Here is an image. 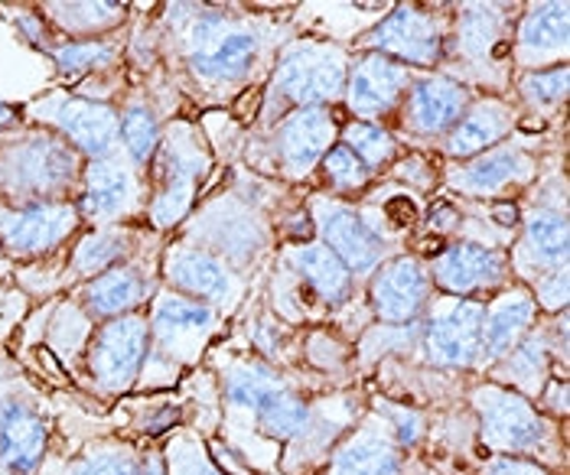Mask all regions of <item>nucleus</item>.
I'll return each instance as SVG.
<instances>
[{
	"label": "nucleus",
	"instance_id": "4c0bfd02",
	"mask_svg": "<svg viewBox=\"0 0 570 475\" xmlns=\"http://www.w3.org/2000/svg\"><path fill=\"white\" fill-rule=\"evenodd\" d=\"M72 475H140V469L125 453H95L86 463H79Z\"/></svg>",
	"mask_w": 570,
	"mask_h": 475
},
{
	"label": "nucleus",
	"instance_id": "6ab92c4d",
	"mask_svg": "<svg viewBox=\"0 0 570 475\" xmlns=\"http://www.w3.org/2000/svg\"><path fill=\"white\" fill-rule=\"evenodd\" d=\"M509 128H512V111L499 101H483L456 121V128L446 140V154L453 157L483 154L495 140H502Z\"/></svg>",
	"mask_w": 570,
	"mask_h": 475
},
{
	"label": "nucleus",
	"instance_id": "58836bf2",
	"mask_svg": "<svg viewBox=\"0 0 570 475\" xmlns=\"http://www.w3.org/2000/svg\"><path fill=\"white\" fill-rule=\"evenodd\" d=\"M170 469H174V475H219L193 443H176L174 456H170Z\"/></svg>",
	"mask_w": 570,
	"mask_h": 475
},
{
	"label": "nucleus",
	"instance_id": "79ce46f5",
	"mask_svg": "<svg viewBox=\"0 0 570 475\" xmlns=\"http://www.w3.org/2000/svg\"><path fill=\"white\" fill-rule=\"evenodd\" d=\"M140 475H164V469H160V463H157V459H147V463H144V469H140Z\"/></svg>",
	"mask_w": 570,
	"mask_h": 475
},
{
	"label": "nucleus",
	"instance_id": "9d476101",
	"mask_svg": "<svg viewBox=\"0 0 570 475\" xmlns=\"http://www.w3.org/2000/svg\"><path fill=\"white\" fill-rule=\"evenodd\" d=\"M407 86V72L389 56H365L355 62L350 79V108L358 118H382Z\"/></svg>",
	"mask_w": 570,
	"mask_h": 475
},
{
	"label": "nucleus",
	"instance_id": "dca6fc26",
	"mask_svg": "<svg viewBox=\"0 0 570 475\" xmlns=\"http://www.w3.org/2000/svg\"><path fill=\"white\" fill-rule=\"evenodd\" d=\"M333 130V118L323 108H301L297 115H291L277 137L284 164L294 170H309L330 150Z\"/></svg>",
	"mask_w": 570,
	"mask_h": 475
},
{
	"label": "nucleus",
	"instance_id": "5701e85b",
	"mask_svg": "<svg viewBox=\"0 0 570 475\" xmlns=\"http://www.w3.org/2000/svg\"><path fill=\"white\" fill-rule=\"evenodd\" d=\"M519 49L528 62H538L551 52L568 49V3L534 7L519 30Z\"/></svg>",
	"mask_w": 570,
	"mask_h": 475
},
{
	"label": "nucleus",
	"instance_id": "0eeeda50",
	"mask_svg": "<svg viewBox=\"0 0 570 475\" xmlns=\"http://www.w3.org/2000/svg\"><path fill=\"white\" fill-rule=\"evenodd\" d=\"M372 46L379 56H389L392 62H417L431 66L440 56V30L431 13L414 7H397L395 13L372 33Z\"/></svg>",
	"mask_w": 570,
	"mask_h": 475
},
{
	"label": "nucleus",
	"instance_id": "f257e3e1",
	"mask_svg": "<svg viewBox=\"0 0 570 475\" xmlns=\"http://www.w3.org/2000/svg\"><path fill=\"white\" fill-rule=\"evenodd\" d=\"M79 157L56 137H27L0 150V189L10 196H49L62 189L72 176Z\"/></svg>",
	"mask_w": 570,
	"mask_h": 475
},
{
	"label": "nucleus",
	"instance_id": "7ed1b4c3",
	"mask_svg": "<svg viewBox=\"0 0 570 475\" xmlns=\"http://www.w3.org/2000/svg\"><path fill=\"white\" fill-rule=\"evenodd\" d=\"M255 37L232 30L219 13H203L189 30V59L206 82H235L255 59Z\"/></svg>",
	"mask_w": 570,
	"mask_h": 475
},
{
	"label": "nucleus",
	"instance_id": "72a5a7b5",
	"mask_svg": "<svg viewBox=\"0 0 570 475\" xmlns=\"http://www.w3.org/2000/svg\"><path fill=\"white\" fill-rule=\"evenodd\" d=\"M56 17L72 33H86V30H101L105 23L118 20L121 7H115V3H62V7H56Z\"/></svg>",
	"mask_w": 570,
	"mask_h": 475
},
{
	"label": "nucleus",
	"instance_id": "412c9836",
	"mask_svg": "<svg viewBox=\"0 0 570 475\" xmlns=\"http://www.w3.org/2000/svg\"><path fill=\"white\" fill-rule=\"evenodd\" d=\"M209 326H213L209 306L179 300V297L164 300L157 306V313H154V333H157V339L167 348H176V352H183V346H193Z\"/></svg>",
	"mask_w": 570,
	"mask_h": 475
},
{
	"label": "nucleus",
	"instance_id": "c756f323",
	"mask_svg": "<svg viewBox=\"0 0 570 475\" xmlns=\"http://www.w3.org/2000/svg\"><path fill=\"white\" fill-rule=\"evenodd\" d=\"M128 251V235L125 231H95L82 238V245L76 248V270L79 274H98V270H111V264Z\"/></svg>",
	"mask_w": 570,
	"mask_h": 475
},
{
	"label": "nucleus",
	"instance_id": "f8f14e48",
	"mask_svg": "<svg viewBox=\"0 0 570 475\" xmlns=\"http://www.w3.org/2000/svg\"><path fill=\"white\" fill-rule=\"evenodd\" d=\"M372 297L385 323H407L428 297V274L417 260L397 258L379 274Z\"/></svg>",
	"mask_w": 570,
	"mask_h": 475
},
{
	"label": "nucleus",
	"instance_id": "2eb2a0df",
	"mask_svg": "<svg viewBox=\"0 0 570 475\" xmlns=\"http://www.w3.org/2000/svg\"><path fill=\"white\" fill-rule=\"evenodd\" d=\"M134 199V176L118 160H95L86 174V196L79 202V216L91 221L118 218Z\"/></svg>",
	"mask_w": 570,
	"mask_h": 475
},
{
	"label": "nucleus",
	"instance_id": "4468645a",
	"mask_svg": "<svg viewBox=\"0 0 570 475\" xmlns=\"http://www.w3.org/2000/svg\"><path fill=\"white\" fill-rule=\"evenodd\" d=\"M323 235L333 245L336 258L352 270H372L382 258V241L379 235L343 206H326L323 209Z\"/></svg>",
	"mask_w": 570,
	"mask_h": 475
},
{
	"label": "nucleus",
	"instance_id": "1a4fd4ad",
	"mask_svg": "<svg viewBox=\"0 0 570 475\" xmlns=\"http://www.w3.org/2000/svg\"><path fill=\"white\" fill-rule=\"evenodd\" d=\"M483 336V309L476 303H450L428 329V352L438 365H470Z\"/></svg>",
	"mask_w": 570,
	"mask_h": 475
},
{
	"label": "nucleus",
	"instance_id": "e433bc0d",
	"mask_svg": "<svg viewBox=\"0 0 570 475\" xmlns=\"http://www.w3.org/2000/svg\"><path fill=\"white\" fill-rule=\"evenodd\" d=\"M326 174L333 176V182L340 189H355V186L365 182L368 170L358 164V157L352 154L350 147H333L330 157H326Z\"/></svg>",
	"mask_w": 570,
	"mask_h": 475
},
{
	"label": "nucleus",
	"instance_id": "a878e982",
	"mask_svg": "<svg viewBox=\"0 0 570 475\" xmlns=\"http://www.w3.org/2000/svg\"><path fill=\"white\" fill-rule=\"evenodd\" d=\"M534 319V306L525 297H519V300H509V303H499L492 313H489V319L483 323V346L485 355H492V358H499V355H505L509 348L519 343V336L528 329V323Z\"/></svg>",
	"mask_w": 570,
	"mask_h": 475
},
{
	"label": "nucleus",
	"instance_id": "20e7f679",
	"mask_svg": "<svg viewBox=\"0 0 570 475\" xmlns=\"http://www.w3.org/2000/svg\"><path fill=\"white\" fill-rule=\"evenodd\" d=\"M79 225V206L33 202L23 209H0V245L10 255L30 258L66 241Z\"/></svg>",
	"mask_w": 570,
	"mask_h": 475
},
{
	"label": "nucleus",
	"instance_id": "473e14b6",
	"mask_svg": "<svg viewBox=\"0 0 570 475\" xmlns=\"http://www.w3.org/2000/svg\"><path fill=\"white\" fill-rule=\"evenodd\" d=\"M121 133H125V147L134 160H147L157 147V125H154V115L144 108V105H134L128 108L125 121H121Z\"/></svg>",
	"mask_w": 570,
	"mask_h": 475
},
{
	"label": "nucleus",
	"instance_id": "a211bd4d",
	"mask_svg": "<svg viewBox=\"0 0 570 475\" xmlns=\"http://www.w3.org/2000/svg\"><path fill=\"white\" fill-rule=\"evenodd\" d=\"M502 274V255L480 245H453L438 260L440 287L450 294H473L485 284H495Z\"/></svg>",
	"mask_w": 570,
	"mask_h": 475
},
{
	"label": "nucleus",
	"instance_id": "6e6552de",
	"mask_svg": "<svg viewBox=\"0 0 570 475\" xmlns=\"http://www.w3.org/2000/svg\"><path fill=\"white\" fill-rule=\"evenodd\" d=\"M480 410H483L485 439L499 449H531L544 439L541 417L528 407L522 397L505 390H480Z\"/></svg>",
	"mask_w": 570,
	"mask_h": 475
},
{
	"label": "nucleus",
	"instance_id": "b1692460",
	"mask_svg": "<svg viewBox=\"0 0 570 475\" xmlns=\"http://www.w3.org/2000/svg\"><path fill=\"white\" fill-rule=\"evenodd\" d=\"M144 297V284L131 267H111L101 277L91 280L88 287V306L98 316H118L128 313Z\"/></svg>",
	"mask_w": 570,
	"mask_h": 475
},
{
	"label": "nucleus",
	"instance_id": "a19ab883",
	"mask_svg": "<svg viewBox=\"0 0 570 475\" xmlns=\"http://www.w3.org/2000/svg\"><path fill=\"white\" fill-rule=\"evenodd\" d=\"M541 300L548 303V306H564V300H568V274L564 270H558L554 274V280H544L541 284Z\"/></svg>",
	"mask_w": 570,
	"mask_h": 475
},
{
	"label": "nucleus",
	"instance_id": "37998d69",
	"mask_svg": "<svg viewBox=\"0 0 570 475\" xmlns=\"http://www.w3.org/2000/svg\"><path fill=\"white\" fill-rule=\"evenodd\" d=\"M10 121H13V111H10V108H3V105H0V128H7V125H10Z\"/></svg>",
	"mask_w": 570,
	"mask_h": 475
},
{
	"label": "nucleus",
	"instance_id": "cd10ccee",
	"mask_svg": "<svg viewBox=\"0 0 570 475\" xmlns=\"http://www.w3.org/2000/svg\"><path fill=\"white\" fill-rule=\"evenodd\" d=\"M525 248L531 258L544 267L568 258V221L554 212H538L528 218Z\"/></svg>",
	"mask_w": 570,
	"mask_h": 475
},
{
	"label": "nucleus",
	"instance_id": "2f4dec72",
	"mask_svg": "<svg viewBox=\"0 0 570 475\" xmlns=\"http://www.w3.org/2000/svg\"><path fill=\"white\" fill-rule=\"evenodd\" d=\"M193 196H196V182H193V176L189 174H176L170 182H167V189L154 199V206H150V218H154V225H160V228H167V225H176L179 218L186 216V209L193 206Z\"/></svg>",
	"mask_w": 570,
	"mask_h": 475
},
{
	"label": "nucleus",
	"instance_id": "ea45409f",
	"mask_svg": "<svg viewBox=\"0 0 570 475\" xmlns=\"http://www.w3.org/2000/svg\"><path fill=\"white\" fill-rule=\"evenodd\" d=\"M483 475H548V473H544V469H538L534 463H525V459H509V456H502V459L489 463Z\"/></svg>",
	"mask_w": 570,
	"mask_h": 475
},
{
	"label": "nucleus",
	"instance_id": "f3484780",
	"mask_svg": "<svg viewBox=\"0 0 570 475\" xmlns=\"http://www.w3.org/2000/svg\"><path fill=\"white\" fill-rule=\"evenodd\" d=\"M46 431L37 414L20 404H7L0 410V459L13 473H33L43 459Z\"/></svg>",
	"mask_w": 570,
	"mask_h": 475
},
{
	"label": "nucleus",
	"instance_id": "ddd939ff",
	"mask_svg": "<svg viewBox=\"0 0 570 475\" xmlns=\"http://www.w3.org/2000/svg\"><path fill=\"white\" fill-rule=\"evenodd\" d=\"M52 121L69 133V140L79 150H86L91 157L108 154L115 137H118V130H121L111 108H105L98 101H86V98L59 101L56 111H52Z\"/></svg>",
	"mask_w": 570,
	"mask_h": 475
},
{
	"label": "nucleus",
	"instance_id": "4be33fe9",
	"mask_svg": "<svg viewBox=\"0 0 570 475\" xmlns=\"http://www.w3.org/2000/svg\"><path fill=\"white\" fill-rule=\"evenodd\" d=\"M167 274L179 290L199 294V297H225L232 287L219 260H213L203 251H193V248H176L167 260Z\"/></svg>",
	"mask_w": 570,
	"mask_h": 475
},
{
	"label": "nucleus",
	"instance_id": "423d86ee",
	"mask_svg": "<svg viewBox=\"0 0 570 475\" xmlns=\"http://www.w3.org/2000/svg\"><path fill=\"white\" fill-rule=\"evenodd\" d=\"M228 397L238 407H252L262 417L264 427L277 436H294L307 424V407L301 400H294L267 372H258V368L232 372Z\"/></svg>",
	"mask_w": 570,
	"mask_h": 475
},
{
	"label": "nucleus",
	"instance_id": "39448f33",
	"mask_svg": "<svg viewBox=\"0 0 570 475\" xmlns=\"http://www.w3.org/2000/svg\"><path fill=\"white\" fill-rule=\"evenodd\" d=\"M144 355H147V323L137 316H121L98 333L91 346V375L105 388H128L134 375L140 372Z\"/></svg>",
	"mask_w": 570,
	"mask_h": 475
},
{
	"label": "nucleus",
	"instance_id": "9b49d317",
	"mask_svg": "<svg viewBox=\"0 0 570 475\" xmlns=\"http://www.w3.org/2000/svg\"><path fill=\"white\" fill-rule=\"evenodd\" d=\"M466 88L450 79H424L411 88L407 98V128L417 133H443L466 111Z\"/></svg>",
	"mask_w": 570,
	"mask_h": 475
},
{
	"label": "nucleus",
	"instance_id": "aec40b11",
	"mask_svg": "<svg viewBox=\"0 0 570 475\" xmlns=\"http://www.w3.org/2000/svg\"><path fill=\"white\" fill-rule=\"evenodd\" d=\"M528 176H531V160L525 154L499 147V150L483 154L476 164H470L463 174L456 176V186L473 192V196H495L515 182H525Z\"/></svg>",
	"mask_w": 570,
	"mask_h": 475
},
{
	"label": "nucleus",
	"instance_id": "393cba45",
	"mask_svg": "<svg viewBox=\"0 0 570 475\" xmlns=\"http://www.w3.org/2000/svg\"><path fill=\"white\" fill-rule=\"evenodd\" d=\"M333 475H397L395 449L375 433L358 436L336 456Z\"/></svg>",
	"mask_w": 570,
	"mask_h": 475
},
{
	"label": "nucleus",
	"instance_id": "f03ea898",
	"mask_svg": "<svg viewBox=\"0 0 570 475\" xmlns=\"http://www.w3.org/2000/svg\"><path fill=\"white\" fill-rule=\"evenodd\" d=\"M343 86H346V59L333 46H291L277 66L281 95L304 108H323L343 91Z\"/></svg>",
	"mask_w": 570,
	"mask_h": 475
},
{
	"label": "nucleus",
	"instance_id": "7c9ffc66",
	"mask_svg": "<svg viewBox=\"0 0 570 475\" xmlns=\"http://www.w3.org/2000/svg\"><path fill=\"white\" fill-rule=\"evenodd\" d=\"M346 147L358 157V164H362L365 170L382 167V164L395 154V140H392L385 130L372 128V125H352V128L346 130Z\"/></svg>",
	"mask_w": 570,
	"mask_h": 475
},
{
	"label": "nucleus",
	"instance_id": "bb28decb",
	"mask_svg": "<svg viewBox=\"0 0 570 475\" xmlns=\"http://www.w3.org/2000/svg\"><path fill=\"white\" fill-rule=\"evenodd\" d=\"M301 270L307 274V280L326 297V300H343L346 290H350V270L346 264L336 258L330 248H320V245H309L297 255Z\"/></svg>",
	"mask_w": 570,
	"mask_h": 475
},
{
	"label": "nucleus",
	"instance_id": "c85d7f7f",
	"mask_svg": "<svg viewBox=\"0 0 570 475\" xmlns=\"http://www.w3.org/2000/svg\"><path fill=\"white\" fill-rule=\"evenodd\" d=\"M502 37V10L499 7H466L463 10V30L460 46L470 59L489 56Z\"/></svg>",
	"mask_w": 570,
	"mask_h": 475
},
{
	"label": "nucleus",
	"instance_id": "f704fd0d",
	"mask_svg": "<svg viewBox=\"0 0 570 475\" xmlns=\"http://www.w3.org/2000/svg\"><path fill=\"white\" fill-rule=\"evenodd\" d=\"M111 56H115V46L88 43V40H82V43L62 46V49L56 52V62H59L62 72H82V69H91V66H105Z\"/></svg>",
	"mask_w": 570,
	"mask_h": 475
},
{
	"label": "nucleus",
	"instance_id": "c9c22d12",
	"mask_svg": "<svg viewBox=\"0 0 570 475\" xmlns=\"http://www.w3.org/2000/svg\"><path fill=\"white\" fill-rule=\"evenodd\" d=\"M525 98L538 108H548L554 101L564 98L568 91V66H558L554 72H538V76H528L525 79Z\"/></svg>",
	"mask_w": 570,
	"mask_h": 475
}]
</instances>
